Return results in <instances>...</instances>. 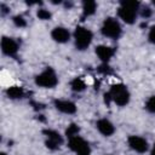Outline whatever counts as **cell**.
I'll use <instances>...</instances> for the list:
<instances>
[{
    "label": "cell",
    "instance_id": "obj_1",
    "mask_svg": "<svg viewBox=\"0 0 155 155\" xmlns=\"http://www.w3.org/2000/svg\"><path fill=\"white\" fill-rule=\"evenodd\" d=\"M139 11V2L136 0H122L117 10L119 17L127 24L134 23Z\"/></svg>",
    "mask_w": 155,
    "mask_h": 155
},
{
    "label": "cell",
    "instance_id": "obj_2",
    "mask_svg": "<svg viewBox=\"0 0 155 155\" xmlns=\"http://www.w3.org/2000/svg\"><path fill=\"white\" fill-rule=\"evenodd\" d=\"M110 101L119 107H125L130 102V92L124 84H115L108 92Z\"/></svg>",
    "mask_w": 155,
    "mask_h": 155
},
{
    "label": "cell",
    "instance_id": "obj_3",
    "mask_svg": "<svg viewBox=\"0 0 155 155\" xmlns=\"http://www.w3.org/2000/svg\"><path fill=\"white\" fill-rule=\"evenodd\" d=\"M93 39V34L90 29L85 27H76L74 31V40H75V46L78 50L84 51L86 50Z\"/></svg>",
    "mask_w": 155,
    "mask_h": 155
},
{
    "label": "cell",
    "instance_id": "obj_4",
    "mask_svg": "<svg viewBox=\"0 0 155 155\" xmlns=\"http://www.w3.org/2000/svg\"><path fill=\"white\" fill-rule=\"evenodd\" d=\"M35 84L44 88H52L58 84V78L52 68H46L35 78Z\"/></svg>",
    "mask_w": 155,
    "mask_h": 155
},
{
    "label": "cell",
    "instance_id": "obj_5",
    "mask_svg": "<svg viewBox=\"0 0 155 155\" xmlns=\"http://www.w3.org/2000/svg\"><path fill=\"white\" fill-rule=\"evenodd\" d=\"M101 31L104 36L107 38H110V39H119L121 33H122V29H121V25L120 23L113 18V17H108L104 19L103 24H102V28H101Z\"/></svg>",
    "mask_w": 155,
    "mask_h": 155
},
{
    "label": "cell",
    "instance_id": "obj_6",
    "mask_svg": "<svg viewBox=\"0 0 155 155\" xmlns=\"http://www.w3.org/2000/svg\"><path fill=\"white\" fill-rule=\"evenodd\" d=\"M68 147L76 155H91V148H90L88 143L79 134L69 138Z\"/></svg>",
    "mask_w": 155,
    "mask_h": 155
},
{
    "label": "cell",
    "instance_id": "obj_7",
    "mask_svg": "<svg viewBox=\"0 0 155 155\" xmlns=\"http://www.w3.org/2000/svg\"><path fill=\"white\" fill-rule=\"evenodd\" d=\"M42 133L46 136V142H45V144H46V147H47L48 149L56 150V149H58V148L62 145L63 138H62V136H61L57 131H54V130H44Z\"/></svg>",
    "mask_w": 155,
    "mask_h": 155
},
{
    "label": "cell",
    "instance_id": "obj_8",
    "mask_svg": "<svg viewBox=\"0 0 155 155\" xmlns=\"http://www.w3.org/2000/svg\"><path fill=\"white\" fill-rule=\"evenodd\" d=\"M127 143L130 148L137 153H145L148 150V142L139 136H130L127 138Z\"/></svg>",
    "mask_w": 155,
    "mask_h": 155
},
{
    "label": "cell",
    "instance_id": "obj_9",
    "mask_svg": "<svg viewBox=\"0 0 155 155\" xmlns=\"http://www.w3.org/2000/svg\"><path fill=\"white\" fill-rule=\"evenodd\" d=\"M1 50H2V52L5 54L13 57V56H16V53L18 51V44L12 38L4 36L1 39Z\"/></svg>",
    "mask_w": 155,
    "mask_h": 155
},
{
    "label": "cell",
    "instance_id": "obj_10",
    "mask_svg": "<svg viewBox=\"0 0 155 155\" xmlns=\"http://www.w3.org/2000/svg\"><path fill=\"white\" fill-rule=\"evenodd\" d=\"M54 107L57 110L64 114H74L76 111V105L75 103L67 101V99H54Z\"/></svg>",
    "mask_w": 155,
    "mask_h": 155
},
{
    "label": "cell",
    "instance_id": "obj_11",
    "mask_svg": "<svg viewBox=\"0 0 155 155\" xmlns=\"http://www.w3.org/2000/svg\"><path fill=\"white\" fill-rule=\"evenodd\" d=\"M51 36L52 39L58 42V44H64L70 39V33L67 28L64 27H56L52 31H51Z\"/></svg>",
    "mask_w": 155,
    "mask_h": 155
},
{
    "label": "cell",
    "instance_id": "obj_12",
    "mask_svg": "<svg viewBox=\"0 0 155 155\" xmlns=\"http://www.w3.org/2000/svg\"><path fill=\"white\" fill-rule=\"evenodd\" d=\"M114 53H115V50L113 47H109L105 45H99L96 47V54L105 64H107V62L110 61V58L114 56Z\"/></svg>",
    "mask_w": 155,
    "mask_h": 155
},
{
    "label": "cell",
    "instance_id": "obj_13",
    "mask_svg": "<svg viewBox=\"0 0 155 155\" xmlns=\"http://www.w3.org/2000/svg\"><path fill=\"white\" fill-rule=\"evenodd\" d=\"M96 126H97V130H98L103 136H105V137H109V136H111V134L115 132L114 125H113L108 119H99V120L97 121Z\"/></svg>",
    "mask_w": 155,
    "mask_h": 155
},
{
    "label": "cell",
    "instance_id": "obj_14",
    "mask_svg": "<svg viewBox=\"0 0 155 155\" xmlns=\"http://www.w3.org/2000/svg\"><path fill=\"white\" fill-rule=\"evenodd\" d=\"M96 8H97V4L94 1H92V0L84 1L82 2V18L93 15L96 12Z\"/></svg>",
    "mask_w": 155,
    "mask_h": 155
},
{
    "label": "cell",
    "instance_id": "obj_15",
    "mask_svg": "<svg viewBox=\"0 0 155 155\" xmlns=\"http://www.w3.org/2000/svg\"><path fill=\"white\" fill-rule=\"evenodd\" d=\"M6 94L11 99H18V98L23 97L24 92H23V88L19 87V86H11L6 90Z\"/></svg>",
    "mask_w": 155,
    "mask_h": 155
},
{
    "label": "cell",
    "instance_id": "obj_16",
    "mask_svg": "<svg viewBox=\"0 0 155 155\" xmlns=\"http://www.w3.org/2000/svg\"><path fill=\"white\" fill-rule=\"evenodd\" d=\"M70 87L74 92H82L86 88V84L81 78H75L70 82Z\"/></svg>",
    "mask_w": 155,
    "mask_h": 155
},
{
    "label": "cell",
    "instance_id": "obj_17",
    "mask_svg": "<svg viewBox=\"0 0 155 155\" xmlns=\"http://www.w3.org/2000/svg\"><path fill=\"white\" fill-rule=\"evenodd\" d=\"M79 132H80V127H79L76 124H70V125L68 126V128L65 130V136H67L68 139H69V138H71V137H74V136H78Z\"/></svg>",
    "mask_w": 155,
    "mask_h": 155
},
{
    "label": "cell",
    "instance_id": "obj_18",
    "mask_svg": "<svg viewBox=\"0 0 155 155\" xmlns=\"http://www.w3.org/2000/svg\"><path fill=\"white\" fill-rule=\"evenodd\" d=\"M145 109H147L149 113L155 114V96H151V97H150V98L147 101Z\"/></svg>",
    "mask_w": 155,
    "mask_h": 155
},
{
    "label": "cell",
    "instance_id": "obj_19",
    "mask_svg": "<svg viewBox=\"0 0 155 155\" xmlns=\"http://www.w3.org/2000/svg\"><path fill=\"white\" fill-rule=\"evenodd\" d=\"M36 16H38L40 19H44V21H46V19H50V18H51V13H50L47 10H45V8H40V10H38Z\"/></svg>",
    "mask_w": 155,
    "mask_h": 155
},
{
    "label": "cell",
    "instance_id": "obj_20",
    "mask_svg": "<svg viewBox=\"0 0 155 155\" xmlns=\"http://www.w3.org/2000/svg\"><path fill=\"white\" fill-rule=\"evenodd\" d=\"M13 23H15L16 27H19V28L27 25V22H25V19L22 16H15L13 17Z\"/></svg>",
    "mask_w": 155,
    "mask_h": 155
},
{
    "label": "cell",
    "instance_id": "obj_21",
    "mask_svg": "<svg viewBox=\"0 0 155 155\" xmlns=\"http://www.w3.org/2000/svg\"><path fill=\"white\" fill-rule=\"evenodd\" d=\"M139 12H140V16H142L143 18H148V17L151 16V8H150L149 6L143 7L142 10H139Z\"/></svg>",
    "mask_w": 155,
    "mask_h": 155
},
{
    "label": "cell",
    "instance_id": "obj_22",
    "mask_svg": "<svg viewBox=\"0 0 155 155\" xmlns=\"http://www.w3.org/2000/svg\"><path fill=\"white\" fill-rule=\"evenodd\" d=\"M148 39L151 44H155V25H153L149 30V34H148Z\"/></svg>",
    "mask_w": 155,
    "mask_h": 155
},
{
    "label": "cell",
    "instance_id": "obj_23",
    "mask_svg": "<svg viewBox=\"0 0 155 155\" xmlns=\"http://www.w3.org/2000/svg\"><path fill=\"white\" fill-rule=\"evenodd\" d=\"M150 155H155V143H154V145H153V148H151V153H150Z\"/></svg>",
    "mask_w": 155,
    "mask_h": 155
},
{
    "label": "cell",
    "instance_id": "obj_24",
    "mask_svg": "<svg viewBox=\"0 0 155 155\" xmlns=\"http://www.w3.org/2000/svg\"><path fill=\"white\" fill-rule=\"evenodd\" d=\"M0 155H7V154H6V153H1Z\"/></svg>",
    "mask_w": 155,
    "mask_h": 155
},
{
    "label": "cell",
    "instance_id": "obj_25",
    "mask_svg": "<svg viewBox=\"0 0 155 155\" xmlns=\"http://www.w3.org/2000/svg\"><path fill=\"white\" fill-rule=\"evenodd\" d=\"M153 4H154V6H155V1H153Z\"/></svg>",
    "mask_w": 155,
    "mask_h": 155
}]
</instances>
